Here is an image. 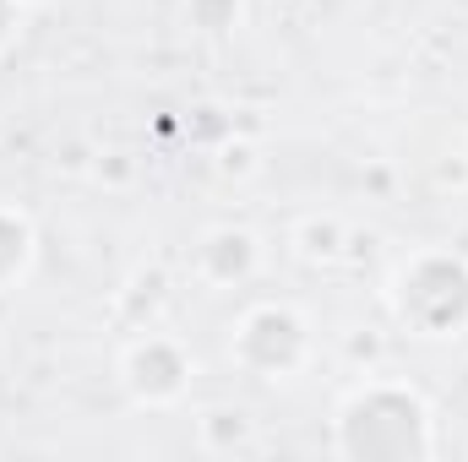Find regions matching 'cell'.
<instances>
[{"label":"cell","mask_w":468,"mask_h":462,"mask_svg":"<svg viewBox=\"0 0 468 462\" xmlns=\"http://www.w3.org/2000/svg\"><path fill=\"white\" fill-rule=\"evenodd\" d=\"M327 446L344 462H431L441 452V430L420 386L365 370L333 414Z\"/></svg>","instance_id":"obj_1"},{"label":"cell","mask_w":468,"mask_h":462,"mask_svg":"<svg viewBox=\"0 0 468 462\" xmlns=\"http://www.w3.org/2000/svg\"><path fill=\"white\" fill-rule=\"evenodd\" d=\"M387 310L420 343L468 338V256L447 245H425L403 256L387 278Z\"/></svg>","instance_id":"obj_2"},{"label":"cell","mask_w":468,"mask_h":462,"mask_svg":"<svg viewBox=\"0 0 468 462\" xmlns=\"http://www.w3.org/2000/svg\"><path fill=\"white\" fill-rule=\"evenodd\" d=\"M311 353H316L311 321L283 299H261V305L239 310V321L229 327V364L261 386H283V381L305 375Z\"/></svg>","instance_id":"obj_3"},{"label":"cell","mask_w":468,"mask_h":462,"mask_svg":"<svg viewBox=\"0 0 468 462\" xmlns=\"http://www.w3.org/2000/svg\"><path fill=\"white\" fill-rule=\"evenodd\" d=\"M115 381H120V392H125L131 408L169 414L197 386V353L180 343V338H169L164 327H142V332H131L125 348H120Z\"/></svg>","instance_id":"obj_4"},{"label":"cell","mask_w":468,"mask_h":462,"mask_svg":"<svg viewBox=\"0 0 468 462\" xmlns=\"http://www.w3.org/2000/svg\"><path fill=\"white\" fill-rule=\"evenodd\" d=\"M261 267V239L239 224H213L191 245V278L207 289H245Z\"/></svg>","instance_id":"obj_5"},{"label":"cell","mask_w":468,"mask_h":462,"mask_svg":"<svg viewBox=\"0 0 468 462\" xmlns=\"http://www.w3.org/2000/svg\"><path fill=\"white\" fill-rule=\"evenodd\" d=\"M191 436H197V452H207V457H250L261 446V430H256L250 408H239V403L202 408L197 425H191Z\"/></svg>","instance_id":"obj_6"},{"label":"cell","mask_w":468,"mask_h":462,"mask_svg":"<svg viewBox=\"0 0 468 462\" xmlns=\"http://www.w3.org/2000/svg\"><path fill=\"white\" fill-rule=\"evenodd\" d=\"M169 299H175L169 272H164V267H136V272L125 278V289L115 294V316L131 332H142V327H158V321H164Z\"/></svg>","instance_id":"obj_7"},{"label":"cell","mask_w":468,"mask_h":462,"mask_svg":"<svg viewBox=\"0 0 468 462\" xmlns=\"http://www.w3.org/2000/svg\"><path fill=\"white\" fill-rule=\"evenodd\" d=\"M33 256H38L33 218H27L22 207H5V202H0V294H11V289L33 272Z\"/></svg>","instance_id":"obj_8"},{"label":"cell","mask_w":468,"mask_h":462,"mask_svg":"<svg viewBox=\"0 0 468 462\" xmlns=\"http://www.w3.org/2000/svg\"><path fill=\"white\" fill-rule=\"evenodd\" d=\"M349 245H354L349 224L333 218V213H311V218L294 224V250H300V261H344Z\"/></svg>","instance_id":"obj_9"},{"label":"cell","mask_w":468,"mask_h":462,"mask_svg":"<svg viewBox=\"0 0 468 462\" xmlns=\"http://www.w3.org/2000/svg\"><path fill=\"white\" fill-rule=\"evenodd\" d=\"M180 16H186L191 33H202V38H224V33L239 27L245 0H180Z\"/></svg>","instance_id":"obj_10"},{"label":"cell","mask_w":468,"mask_h":462,"mask_svg":"<svg viewBox=\"0 0 468 462\" xmlns=\"http://www.w3.org/2000/svg\"><path fill=\"white\" fill-rule=\"evenodd\" d=\"M218 174H229V180L256 174V147L239 142V136H224V142H218Z\"/></svg>","instance_id":"obj_11"},{"label":"cell","mask_w":468,"mask_h":462,"mask_svg":"<svg viewBox=\"0 0 468 462\" xmlns=\"http://www.w3.org/2000/svg\"><path fill=\"white\" fill-rule=\"evenodd\" d=\"M22 22H27V11L16 0H0V55H11V44L22 38Z\"/></svg>","instance_id":"obj_12"},{"label":"cell","mask_w":468,"mask_h":462,"mask_svg":"<svg viewBox=\"0 0 468 462\" xmlns=\"http://www.w3.org/2000/svg\"><path fill=\"white\" fill-rule=\"evenodd\" d=\"M16 5H22V11H44L49 0H16Z\"/></svg>","instance_id":"obj_13"},{"label":"cell","mask_w":468,"mask_h":462,"mask_svg":"<svg viewBox=\"0 0 468 462\" xmlns=\"http://www.w3.org/2000/svg\"><path fill=\"white\" fill-rule=\"evenodd\" d=\"M463 158H468V147H463Z\"/></svg>","instance_id":"obj_14"}]
</instances>
